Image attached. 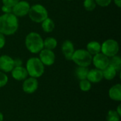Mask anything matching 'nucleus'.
<instances>
[{
  "mask_svg": "<svg viewBox=\"0 0 121 121\" xmlns=\"http://www.w3.org/2000/svg\"><path fill=\"white\" fill-rule=\"evenodd\" d=\"M6 44V38L5 35L0 33V50L2 49Z\"/></svg>",
  "mask_w": 121,
  "mask_h": 121,
  "instance_id": "nucleus-28",
  "label": "nucleus"
},
{
  "mask_svg": "<svg viewBox=\"0 0 121 121\" xmlns=\"http://www.w3.org/2000/svg\"><path fill=\"white\" fill-rule=\"evenodd\" d=\"M86 79L91 84H97V83L101 82L104 79L102 70H100L96 68L89 69Z\"/></svg>",
  "mask_w": 121,
  "mask_h": 121,
  "instance_id": "nucleus-14",
  "label": "nucleus"
},
{
  "mask_svg": "<svg viewBox=\"0 0 121 121\" xmlns=\"http://www.w3.org/2000/svg\"><path fill=\"white\" fill-rule=\"evenodd\" d=\"M1 11H3L4 13H12V8L7 7L3 5L1 6Z\"/></svg>",
  "mask_w": 121,
  "mask_h": 121,
  "instance_id": "nucleus-29",
  "label": "nucleus"
},
{
  "mask_svg": "<svg viewBox=\"0 0 121 121\" xmlns=\"http://www.w3.org/2000/svg\"><path fill=\"white\" fill-rule=\"evenodd\" d=\"M11 74L13 79L16 81H19V82L23 81L28 77L26 67L23 66L14 67L13 69L11 72Z\"/></svg>",
  "mask_w": 121,
  "mask_h": 121,
  "instance_id": "nucleus-13",
  "label": "nucleus"
},
{
  "mask_svg": "<svg viewBox=\"0 0 121 121\" xmlns=\"http://www.w3.org/2000/svg\"><path fill=\"white\" fill-rule=\"evenodd\" d=\"M121 117L116 110H110L106 115V121H121Z\"/></svg>",
  "mask_w": 121,
  "mask_h": 121,
  "instance_id": "nucleus-23",
  "label": "nucleus"
},
{
  "mask_svg": "<svg viewBox=\"0 0 121 121\" xmlns=\"http://www.w3.org/2000/svg\"><path fill=\"white\" fill-rule=\"evenodd\" d=\"M55 22L54 21L48 17L44 21L41 22V27L45 33H51L55 29Z\"/></svg>",
  "mask_w": 121,
  "mask_h": 121,
  "instance_id": "nucleus-18",
  "label": "nucleus"
},
{
  "mask_svg": "<svg viewBox=\"0 0 121 121\" xmlns=\"http://www.w3.org/2000/svg\"><path fill=\"white\" fill-rule=\"evenodd\" d=\"M18 18L12 13L0 16V33L6 35H12L18 29Z\"/></svg>",
  "mask_w": 121,
  "mask_h": 121,
  "instance_id": "nucleus-1",
  "label": "nucleus"
},
{
  "mask_svg": "<svg viewBox=\"0 0 121 121\" xmlns=\"http://www.w3.org/2000/svg\"><path fill=\"white\" fill-rule=\"evenodd\" d=\"M109 98L114 101L121 102V84H116L112 86L108 90Z\"/></svg>",
  "mask_w": 121,
  "mask_h": 121,
  "instance_id": "nucleus-15",
  "label": "nucleus"
},
{
  "mask_svg": "<svg viewBox=\"0 0 121 121\" xmlns=\"http://www.w3.org/2000/svg\"><path fill=\"white\" fill-rule=\"evenodd\" d=\"M114 4H116V6H117L118 8L121 7V0H113Z\"/></svg>",
  "mask_w": 121,
  "mask_h": 121,
  "instance_id": "nucleus-31",
  "label": "nucleus"
},
{
  "mask_svg": "<svg viewBox=\"0 0 121 121\" xmlns=\"http://www.w3.org/2000/svg\"><path fill=\"white\" fill-rule=\"evenodd\" d=\"M57 46V40L53 37H48L43 40V47L45 49L53 50Z\"/></svg>",
  "mask_w": 121,
  "mask_h": 121,
  "instance_id": "nucleus-20",
  "label": "nucleus"
},
{
  "mask_svg": "<svg viewBox=\"0 0 121 121\" xmlns=\"http://www.w3.org/2000/svg\"><path fill=\"white\" fill-rule=\"evenodd\" d=\"M102 72H103L104 79H105L108 81L113 80L116 77V75L118 74L117 70L110 65L106 68H105L104 70H102Z\"/></svg>",
  "mask_w": 121,
  "mask_h": 121,
  "instance_id": "nucleus-17",
  "label": "nucleus"
},
{
  "mask_svg": "<svg viewBox=\"0 0 121 121\" xmlns=\"http://www.w3.org/2000/svg\"><path fill=\"white\" fill-rule=\"evenodd\" d=\"M91 83L87 79H83V80H80L79 81V86L81 91H84V92H87L91 90Z\"/></svg>",
  "mask_w": 121,
  "mask_h": 121,
  "instance_id": "nucleus-22",
  "label": "nucleus"
},
{
  "mask_svg": "<svg viewBox=\"0 0 121 121\" xmlns=\"http://www.w3.org/2000/svg\"><path fill=\"white\" fill-rule=\"evenodd\" d=\"M20 0H1L2 4L5 6L13 8Z\"/></svg>",
  "mask_w": 121,
  "mask_h": 121,
  "instance_id": "nucleus-26",
  "label": "nucleus"
},
{
  "mask_svg": "<svg viewBox=\"0 0 121 121\" xmlns=\"http://www.w3.org/2000/svg\"><path fill=\"white\" fill-rule=\"evenodd\" d=\"M9 82V77L6 73L0 71V88L5 86Z\"/></svg>",
  "mask_w": 121,
  "mask_h": 121,
  "instance_id": "nucleus-25",
  "label": "nucleus"
},
{
  "mask_svg": "<svg viewBox=\"0 0 121 121\" xmlns=\"http://www.w3.org/2000/svg\"><path fill=\"white\" fill-rule=\"evenodd\" d=\"M38 85V79L29 77L23 81L22 90L27 94H32L37 91Z\"/></svg>",
  "mask_w": 121,
  "mask_h": 121,
  "instance_id": "nucleus-8",
  "label": "nucleus"
},
{
  "mask_svg": "<svg viewBox=\"0 0 121 121\" xmlns=\"http://www.w3.org/2000/svg\"><path fill=\"white\" fill-rule=\"evenodd\" d=\"M93 56L86 49L75 50L71 60L77 66L88 67L92 64Z\"/></svg>",
  "mask_w": 121,
  "mask_h": 121,
  "instance_id": "nucleus-4",
  "label": "nucleus"
},
{
  "mask_svg": "<svg viewBox=\"0 0 121 121\" xmlns=\"http://www.w3.org/2000/svg\"><path fill=\"white\" fill-rule=\"evenodd\" d=\"M101 44L98 41H90L86 45V50L92 55H95L99 52H101Z\"/></svg>",
  "mask_w": 121,
  "mask_h": 121,
  "instance_id": "nucleus-16",
  "label": "nucleus"
},
{
  "mask_svg": "<svg viewBox=\"0 0 121 121\" xmlns=\"http://www.w3.org/2000/svg\"><path fill=\"white\" fill-rule=\"evenodd\" d=\"M28 15L33 22L39 23L48 17V11L43 5L35 4L30 6Z\"/></svg>",
  "mask_w": 121,
  "mask_h": 121,
  "instance_id": "nucleus-5",
  "label": "nucleus"
},
{
  "mask_svg": "<svg viewBox=\"0 0 121 121\" xmlns=\"http://www.w3.org/2000/svg\"><path fill=\"white\" fill-rule=\"evenodd\" d=\"M67 1H72V0H67Z\"/></svg>",
  "mask_w": 121,
  "mask_h": 121,
  "instance_id": "nucleus-34",
  "label": "nucleus"
},
{
  "mask_svg": "<svg viewBox=\"0 0 121 121\" xmlns=\"http://www.w3.org/2000/svg\"><path fill=\"white\" fill-rule=\"evenodd\" d=\"M38 58L45 66H52L55 62V54L53 50L43 48L39 53Z\"/></svg>",
  "mask_w": 121,
  "mask_h": 121,
  "instance_id": "nucleus-9",
  "label": "nucleus"
},
{
  "mask_svg": "<svg viewBox=\"0 0 121 121\" xmlns=\"http://www.w3.org/2000/svg\"><path fill=\"white\" fill-rule=\"evenodd\" d=\"M0 121H4V115L1 111H0Z\"/></svg>",
  "mask_w": 121,
  "mask_h": 121,
  "instance_id": "nucleus-33",
  "label": "nucleus"
},
{
  "mask_svg": "<svg viewBox=\"0 0 121 121\" xmlns=\"http://www.w3.org/2000/svg\"><path fill=\"white\" fill-rule=\"evenodd\" d=\"M26 69L29 77L40 78L45 72V65L38 57H33L29 58L26 64Z\"/></svg>",
  "mask_w": 121,
  "mask_h": 121,
  "instance_id": "nucleus-3",
  "label": "nucleus"
},
{
  "mask_svg": "<svg viewBox=\"0 0 121 121\" xmlns=\"http://www.w3.org/2000/svg\"><path fill=\"white\" fill-rule=\"evenodd\" d=\"M25 45L30 53L38 54L44 48L43 39L38 33L30 32L26 36Z\"/></svg>",
  "mask_w": 121,
  "mask_h": 121,
  "instance_id": "nucleus-2",
  "label": "nucleus"
},
{
  "mask_svg": "<svg viewBox=\"0 0 121 121\" xmlns=\"http://www.w3.org/2000/svg\"><path fill=\"white\" fill-rule=\"evenodd\" d=\"M89 68L86 67H79L78 66L75 69V76L80 81L86 79L89 73Z\"/></svg>",
  "mask_w": 121,
  "mask_h": 121,
  "instance_id": "nucleus-19",
  "label": "nucleus"
},
{
  "mask_svg": "<svg viewBox=\"0 0 121 121\" xmlns=\"http://www.w3.org/2000/svg\"><path fill=\"white\" fill-rule=\"evenodd\" d=\"M120 50L118 43L114 39H107L101 44V52L108 57H113L118 55Z\"/></svg>",
  "mask_w": 121,
  "mask_h": 121,
  "instance_id": "nucleus-6",
  "label": "nucleus"
},
{
  "mask_svg": "<svg viewBox=\"0 0 121 121\" xmlns=\"http://www.w3.org/2000/svg\"><path fill=\"white\" fill-rule=\"evenodd\" d=\"M109 65L113 67L117 72H120L121 69V58L118 55L109 58Z\"/></svg>",
  "mask_w": 121,
  "mask_h": 121,
  "instance_id": "nucleus-21",
  "label": "nucleus"
},
{
  "mask_svg": "<svg viewBox=\"0 0 121 121\" xmlns=\"http://www.w3.org/2000/svg\"><path fill=\"white\" fill-rule=\"evenodd\" d=\"M116 112L118 113V115L119 116H121V104H119L118 106V107H117V108H116Z\"/></svg>",
  "mask_w": 121,
  "mask_h": 121,
  "instance_id": "nucleus-32",
  "label": "nucleus"
},
{
  "mask_svg": "<svg viewBox=\"0 0 121 121\" xmlns=\"http://www.w3.org/2000/svg\"><path fill=\"white\" fill-rule=\"evenodd\" d=\"M84 8L87 11H93L96 7V3L95 0H84L83 3Z\"/></svg>",
  "mask_w": 121,
  "mask_h": 121,
  "instance_id": "nucleus-24",
  "label": "nucleus"
},
{
  "mask_svg": "<svg viewBox=\"0 0 121 121\" xmlns=\"http://www.w3.org/2000/svg\"><path fill=\"white\" fill-rule=\"evenodd\" d=\"M92 64L96 69L104 70L109 65V57L101 52H99L92 57Z\"/></svg>",
  "mask_w": 121,
  "mask_h": 121,
  "instance_id": "nucleus-10",
  "label": "nucleus"
},
{
  "mask_svg": "<svg viewBox=\"0 0 121 121\" xmlns=\"http://www.w3.org/2000/svg\"><path fill=\"white\" fill-rule=\"evenodd\" d=\"M95 1L96 5H99L101 7H107L111 4L112 0H95Z\"/></svg>",
  "mask_w": 121,
  "mask_h": 121,
  "instance_id": "nucleus-27",
  "label": "nucleus"
},
{
  "mask_svg": "<svg viewBox=\"0 0 121 121\" xmlns=\"http://www.w3.org/2000/svg\"><path fill=\"white\" fill-rule=\"evenodd\" d=\"M30 8V4L23 0H20L12 8V13L16 17H23L28 14Z\"/></svg>",
  "mask_w": 121,
  "mask_h": 121,
  "instance_id": "nucleus-7",
  "label": "nucleus"
},
{
  "mask_svg": "<svg viewBox=\"0 0 121 121\" xmlns=\"http://www.w3.org/2000/svg\"><path fill=\"white\" fill-rule=\"evenodd\" d=\"M14 67L13 59L7 55L0 56V71L4 73L11 72Z\"/></svg>",
  "mask_w": 121,
  "mask_h": 121,
  "instance_id": "nucleus-11",
  "label": "nucleus"
},
{
  "mask_svg": "<svg viewBox=\"0 0 121 121\" xmlns=\"http://www.w3.org/2000/svg\"><path fill=\"white\" fill-rule=\"evenodd\" d=\"M14 60V67H18V66H23V61L20 58H16L13 59Z\"/></svg>",
  "mask_w": 121,
  "mask_h": 121,
  "instance_id": "nucleus-30",
  "label": "nucleus"
},
{
  "mask_svg": "<svg viewBox=\"0 0 121 121\" xmlns=\"http://www.w3.org/2000/svg\"><path fill=\"white\" fill-rule=\"evenodd\" d=\"M61 50L62 55L67 60H71L73 53L75 50L73 43L69 40H65L61 46Z\"/></svg>",
  "mask_w": 121,
  "mask_h": 121,
  "instance_id": "nucleus-12",
  "label": "nucleus"
}]
</instances>
